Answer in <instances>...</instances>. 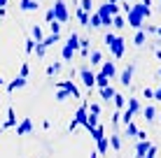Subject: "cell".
<instances>
[{"instance_id":"cell-46","label":"cell","mask_w":161,"mask_h":158,"mask_svg":"<svg viewBox=\"0 0 161 158\" xmlns=\"http://www.w3.org/2000/svg\"><path fill=\"white\" fill-rule=\"evenodd\" d=\"M145 158H157V146H154V144L147 149V156H145Z\"/></svg>"},{"instance_id":"cell-15","label":"cell","mask_w":161,"mask_h":158,"mask_svg":"<svg viewBox=\"0 0 161 158\" xmlns=\"http://www.w3.org/2000/svg\"><path fill=\"white\" fill-rule=\"evenodd\" d=\"M142 119H145L147 123H152L154 119H159V114H157V110H154L152 105H147V107H142Z\"/></svg>"},{"instance_id":"cell-5","label":"cell","mask_w":161,"mask_h":158,"mask_svg":"<svg viewBox=\"0 0 161 158\" xmlns=\"http://www.w3.org/2000/svg\"><path fill=\"white\" fill-rule=\"evenodd\" d=\"M56 89H65V91L70 93V98H77V100L82 98L80 89H77V86H75V81H70V79H58V81H56Z\"/></svg>"},{"instance_id":"cell-23","label":"cell","mask_w":161,"mask_h":158,"mask_svg":"<svg viewBox=\"0 0 161 158\" xmlns=\"http://www.w3.org/2000/svg\"><path fill=\"white\" fill-rule=\"evenodd\" d=\"M96 146H98V154H108V151H110V140L108 137H103V140H98V142H96Z\"/></svg>"},{"instance_id":"cell-59","label":"cell","mask_w":161,"mask_h":158,"mask_svg":"<svg viewBox=\"0 0 161 158\" xmlns=\"http://www.w3.org/2000/svg\"><path fill=\"white\" fill-rule=\"evenodd\" d=\"M159 3H161V0H159Z\"/></svg>"},{"instance_id":"cell-55","label":"cell","mask_w":161,"mask_h":158,"mask_svg":"<svg viewBox=\"0 0 161 158\" xmlns=\"http://www.w3.org/2000/svg\"><path fill=\"white\" fill-rule=\"evenodd\" d=\"M157 35L161 37V26H157Z\"/></svg>"},{"instance_id":"cell-41","label":"cell","mask_w":161,"mask_h":158,"mask_svg":"<svg viewBox=\"0 0 161 158\" xmlns=\"http://www.w3.org/2000/svg\"><path fill=\"white\" fill-rule=\"evenodd\" d=\"M89 114L98 116V114H101V105H98V102H91V105H89Z\"/></svg>"},{"instance_id":"cell-29","label":"cell","mask_w":161,"mask_h":158,"mask_svg":"<svg viewBox=\"0 0 161 158\" xmlns=\"http://www.w3.org/2000/svg\"><path fill=\"white\" fill-rule=\"evenodd\" d=\"M89 26H91V28H101V26H103L101 14H98V12H91V21H89Z\"/></svg>"},{"instance_id":"cell-24","label":"cell","mask_w":161,"mask_h":158,"mask_svg":"<svg viewBox=\"0 0 161 158\" xmlns=\"http://www.w3.org/2000/svg\"><path fill=\"white\" fill-rule=\"evenodd\" d=\"M105 86H110V77H105L103 72L96 74V89H105Z\"/></svg>"},{"instance_id":"cell-44","label":"cell","mask_w":161,"mask_h":158,"mask_svg":"<svg viewBox=\"0 0 161 158\" xmlns=\"http://www.w3.org/2000/svg\"><path fill=\"white\" fill-rule=\"evenodd\" d=\"M49 30L52 33H61V23L58 21H52V23H49Z\"/></svg>"},{"instance_id":"cell-22","label":"cell","mask_w":161,"mask_h":158,"mask_svg":"<svg viewBox=\"0 0 161 158\" xmlns=\"http://www.w3.org/2000/svg\"><path fill=\"white\" fill-rule=\"evenodd\" d=\"M89 61H91V65H103V54L98 51V49H93V51L89 54Z\"/></svg>"},{"instance_id":"cell-12","label":"cell","mask_w":161,"mask_h":158,"mask_svg":"<svg viewBox=\"0 0 161 158\" xmlns=\"http://www.w3.org/2000/svg\"><path fill=\"white\" fill-rule=\"evenodd\" d=\"M9 128H16V112H14V107H7V121H5L3 130H9Z\"/></svg>"},{"instance_id":"cell-34","label":"cell","mask_w":161,"mask_h":158,"mask_svg":"<svg viewBox=\"0 0 161 158\" xmlns=\"http://www.w3.org/2000/svg\"><path fill=\"white\" fill-rule=\"evenodd\" d=\"M26 44H24V49H26V54H33V51H35V44H37V42L35 40H33V37H26Z\"/></svg>"},{"instance_id":"cell-4","label":"cell","mask_w":161,"mask_h":158,"mask_svg":"<svg viewBox=\"0 0 161 158\" xmlns=\"http://www.w3.org/2000/svg\"><path fill=\"white\" fill-rule=\"evenodd\" d=\"M52 9H54V19H56L58 23H65V21L70 19L68 16V7H65V0H56Z\"/></svg>"},{"instance_id":"cell-11","label":"cell","mask_w":161,"mask_h":158,"mask_svg":"<svg viewBox=\"0 0 161 158\" xmlns=\"http://www.w3.org/2000/svg\"><path fill=\"white\" fill-rule=\"evenodd\" d=\"M101 72L105 74V77L114 79V77H117V68H114V61H103V65H101Z\"/></svg>"},{"instance_id":"cell-52","label":"cell","mask_w":161,"mask_h":158,"mask_svg":"<svg viewBox=\"0 0 161 158\" xmlns=\"http://www.w3.org/2000/svg\"><path fill=\"white\" fill-rule=\"evenodd\" d=\"M0 86H7V81H5L3 77H0Z\"/></svg>"},{"instance_id":"cell-49","label":"cell","mask_w":161,"mask_h":158,"mask_svg":"<svg viewBox=\"0 0 161 158\" xmlns=\"http://www.w3.org/2000/svg\"><path fill=\"white\" fill-rule=\"evenodd\" d=\"M145 33H152V35H157V26H152V23H147V28Z\"/></svg>"},{"instance_id":"cell-3","label":"cell","mask_w":161,"mask_h":158,"mask_svg":"<svg viewBox=\"0 0 161 158\" xmlns=\"http://www.w3.org/2000/svg\"><path fill=\"white\" fill-rule=\"evenodd\" d=\"M129 26L136 28V30H142V26H145V16L140 14V9H138L136 5H133L131 12H129Z\"/></svg>"},{"instance_id":"cell-56","label":"cell","mask_w":161,"mask_h":158,"mask_svg":"<svg viewBox=\"0 0 161 158\" xmlns=\"http://www.w3.org/2000/svg\"><path fill=\"white\" fill-rule=\"evenodd\" d=\"M129 3H136V0H129Z\"/></svg>"},{"instance_id":"cell-13","label":"cell","mask_w":161,"mask_h":158,"mask_svg":"<svg viewBox=\"0 0 161 158\" xmlns=\"http://www.w3.org/2000/svg\"><path fill=\"white\" fill-rule=\"evenodd\" d=\"M149 146H152V142H149V140H145V142H138V144H136V158H145Z\"/></svg>"},{"instance_id":"cell-43","label":"cell","mask_w":161,"mask_h":158,"mask_svg":"<svg viewBox=\"0 0 161 158\" xmlns=\"http://www.w3.org/2000/svg\"><path fill=\"white\" fill-rule=\"evenodd\" d=\"M142 98H147V100H154V89H142Z\"/></svg>"},{"instance_id":"cell-7","label":"cell","mask_w":161,"mask_h":158,"mask_svg":"<svg viewBox=\"0 0 161 158\" xmlns=\"http://www.w3.org/2000/svg\"><path fill=\"white\" fill-rule=\"evenodd\" d=\"M98 14H101V21H103V26H112V19H114V14L110 12V3H103L101 7H98Z\"/></svg>"},{"instance_id":"cell-50","label":"cell","mask_w":161,"mask_h":158,"mask_svg":"<svg viewBox=\"0 0 161 158\" xmlns=\"http://www.w3.org/2000/svg\"><path fill=\"white\" fill-rule=\"evenodd\" d=\"M154 100L161 102V86H159V89H154Z\"/></svg>"},{"instance_id":"cell-26","label":"cell","mask_w":161,"mask_h":158,"mask_svg":"<svg viewBox=\"0 0 161 158\" xmlns=\"http://www.w3.org/2000/svg\"><path fill=\"white\" fill-rule=\"evenodd\" d=\"M84 128L89 130V133H91V130H96V128H98V116H93V114H89V119H86Z\"/></svg>"},{"instance_id":"cell-31","label":"cell","mask_w":161,"mask_h":158,"mask_svg":"<svg viewBox=\"0 0 161 158\" xmlns=\"http://www.w3.org/2000/svg\"><path fill=\"white\" fill-rule=\"evenodd\" d=\"M136 7L140 9V14L145 16V19H149V16H152V7H149V5H142V3H136Z\"/></svg>"},{"instance_id":"cell-20","label":"cell","mask_w":161,"mask_h":158,"mask_svg":"<svg viewBox=\"0 0 161 158\" xmlns=\"http://www.w3.org/2000/svg\"><path fill=\"white\" fill-rule=\"evenodd\" d=\"M126 102H129V100H126V98H124V95H121V93H117V95H114V98H112V105H114V107H117V110H119V112H124V110H126Z\"/></svg>"},{"instance_id":"cell-39","label":"cell","mask_w":161,"mask_h":158,"mask_svg":"<svg viewBox=\"0 0 161 158\" xmlns=\"http://www.w3.org/2000/svg\"><path fill=\"white\" fill-rule=\"evenodd\" d=\"M44 54H47V47H44L42 42H37V44H35V56L37 58H44Z\"/></svg>"},{"instance_id":"cell-38","label":"cell","mask_w":161,"mask_h":158,"mask_svg":"<svg viewBox=\"0 0 161 158\" xmlns=\"http://www.w3.org/2000/svg\"><path fill=\"white\" fill-rule=\"evenodd\" d=\"M126 135H129V137H136V135H138V126H136V123H126Z\"/></svg>"},{"instance_id":"cell-6","label":"cell","mask_w":161,"mask_h":158,"mask_svg":"<svg viewBox=\"0 0 161 158\" xmlns=\"http://www.w3.org/2000/svg\"><path fill=\"white\" fill-rule=\"evenodd\" d=\"M80 79H82V84H84L89 91L96 89V72H91L89 68H82L80 70Z\"/></svg>"},{"instance_id":"cell-1","label":"cell","mask_w":161,"mask_h":158,"mask_svg":"<svg viewBox=\"0 0 161 158\" xmlns=\"http://www.w3.org/2000/svg\"><path fill=\"white\" fill-rule=\"evenodd\" d=\"M103 42H105V47L112 51V56L114 58H121L124 56V49H126V40L121 35H114V33H108V35L103 37Z\"/></svg>"},{"instance_id":"cell-36","label":"cell","mask_w":161,"mask_h":158,"mask_svg":"<svg viewBox=\"0 0 161 158\" xmlns=\"http://www.w3.org/2000/svg\"><path fill=\"white\" fill-rule=\"evenodd\" d=\"M68 98H70V93H68L65 89H56V100H58V102H65Z\"/></svg>"},{"instance_id":"cell-2","label":"cell","mask_w":161,"mask_h":158,"mask_svg":"<svg viewBox=\"0 0 161 158\" xmlns=\"http://www.w3.org/2000/svg\"><path fill=\"white\" fill-rule=\"evenodd\" d=\"M86 119H89V105H86V102H82V107H80V110L75 112V119L70 121L68 130L73 133V130H75L77 126H84V123H86Z\"/></svg>"},{"instance_id":"cell-14","label":"cell","mask_w":161,"mask_h":158,"mask_svg":"<svg viewBox=\"0 0 161 158\" xmlns=\"http://www.w3.org/2000/svg\"><path fill=\"white\" fill-rule=\"evenodd\" d=\"M126 110L133 112V114H142V105L138 98H129V102H126Z\"/></svg>"},{"instance_id":"cell-27","label":"cell","mask_w":161,"mask_h":158,"mask_svg":"<svg viewBox=\"0 0 161 158\" xmlns=\"http://www.w3.org/2000/svg\"><path fill=\"white\" fill-rule=\"evenodd\" d=\"M31 37H33L35 42H42V40H44V33H42L40 26H33V28H31Z\"/></svg>"},{"instance_id":"cell-19","label":"cell","mask_w":161,"mask_h":158,"mask_svg":"<svg viewBox=\"0 0 161 158\" xmlns=\"http://www.w3.org/2000/svg\"><path fill=\"white\" fill-rule=\"evenodd\" d=\"M19 7H21V12H35L40 5H37V0H21Z\"/></svg>"},{"instance_id":"cell-54","label":"cell","mask_w":161,"mask_h":158,"mask_svg":"<svg viewBox=\"0 0 161 158\" xmlns=\"http://www.w3.org/2000/svg\"><path fill=\"white\" fill-rule=\"evenodd\" d=\"M154 54H157V58H161V49H157V51H154Z\"/></svg>"},{"instance_id":"cell-18","label":"cell","mask_w":161,"mask_h":158,"mask_svg":"<svg viewBox=\"0 0 161 158\" xmlns=\"http://www.w3.org/2000/svg\"><path fill=\"white\" fill-rule=\"evenodd\" d=\"M98 93H101V98H103L105 102H110L114 95H117V91H114L112 86H105V89H98Z\"/></svg>"},{"instance_id":"cell-17","label":"cell","mask_w":161,"mask_h":158,"mask_svg":"<svg viewBox=\"0 0 161 158\" xmlns=\"http://www.w3.org/2000/svg\"><path fill=\"white\" fill-rule=\"evenodd\" d=\"M56 42H61V33H49V35L42 40V44L49 49V47H54V44H56Z\"/></svg>"},{"instance_id":"cell-10","label":"cell","mask_w":161,"mask_h":158,"mask_svg":"<svg viewBox=\"0 0 161 158\" xmlns=\"http://www.w3.org/2000/svg\"><path fill=\"white\" fill-rule=\"evenodd\" d=\"M133 70H136V65H129V68H124L121 70V74H119V81H121V86H131V81H133Z\"/></svg>"},{"instance_id":"cell-48","label":"cell","mask_w":161,"mask_h":158,"mask_svg":"<svg viewBox=\"0 0 161 158\" xmlns=\"http://www.w3.org/2000/svg\"><path fill=\"white\" fill-rule=\"evenodd\" d=\"M119 5H121V9H124L126 14H129V12H131V7H133V5H129V0H121Z\"/></svg>"},{"instance_id":"cell-51","label":"cell","mask_w":161,"mask_h":158,"mask_svg":"<svg viewBox=\"0 0 161 158\" xmlns=\"http://www.w3.org/2000/svg\"><path fill=\"white\" fill-rule=\"evenodd\" d=\"M140 3H142V5H152V0H140Z\"/></svg>"},{"instance_id":"cell-16","label":"cell","mask_w":161,"mask_h":158,"mask_svg":"<svg viewBox=\"0 0 161 158\" xmlns=\"http://www.w3.org/2000/svg\"><path fill=\"white\" fill-rule=\"evenodd\" d=\"M65 47H70L73 51H80V35H77V33H70L68 40H65Z\"/></svg>"},{"instance_id":"cell-28","label":"cell","mask_w":161,"mask_h":158,"mask_svg":"<svg viewBox=\"0 0 161 158\" xmlns=\"http://www.w3.org/2000/svg\"><path fill=\"white\" fill-rule=\"evenodd\" d=\"M108 140H110V146H112L114 151H121V137H119L117 133H114V135H110Z\"/></svg>"},{"instance_id":"cell-47","label":"cell","mask_w":161,"mask_h":158,"mask_svg":"<svg viewBox=\"0 0 161 158\" xmlns=\"http://www.w3.org/2000/svg\"><path fill=\"white\" fill-rule=\"evenodd\" d=\"M136 140H138V142H145V140H147V133H145V130H138Z\"/></svg>"},{"instance_id":"cell-8","label":"cell","mask_w":161,"mask_h":158,"mask_svg":"<svg viewBox=\"0 0 161 158\" xmlns=\"http://www.w3.org/2000/svg\"><path fill=\"white\" fill-rule=\"evenodd\" d=\"M31 130H33V121H31L28 116L21 119V121L16 123V135H19V137H24V135H31Z\"/></svg>"},{"instance_id":"cell-57","label":"cell","mask_w":161,"mask_h":158,"mask_svg":"<svg viewBox=\"0 0 161 158\" xmlns=\"http://www.w3.org/2000/svg\"><path fill=\"white\" fill-rule=\"evenodd\" d=\"M159 121H161V114H159Z\"/></svg>"},{"instance_id":"cell-45","label":"cell","mask_w":161,"mask_h":158,"mask_svg":"<svg viewBox=\"0 0 161 158\" xmlns=\"http://www.w3.org/2000/svg\"><path fill=\"white\" fill-rule=\"evenodd\" d=\"M44 21H47V23H52V21H56V19H54V9H47V14H44Z\"/></svg>"},{"instance_id":"cell-58","label":"cell","mask_w":161,"mask_h":158,"mask_svg":"<svg viewBox=\"0 0 161 158\" xmlns=\"http://www.w3.org/2000/svg\"><path fill=\"white\" fill-rule=\"evenodd\" d=\"M0 135H3V130H0Z\"/></svg>"},{"instance_id":"cell-32","label":"cell","mask_w":161,"mask_h":158,"mask_svg":"<svg viewBox=\"0 0 161 158\" xmlns=\"http://www.w3.org/2000/svg\"><path fill=\"white\" fill-rule=\"evenodd\" d=\"M91 137H93V142L103 140V137H105V128H103V126H98L96 130H91Z\"/></svg>"},{"instance_id":"cell-9","label":"cell","mask_w":161,"mask_h":158,"mask_svg":"<svg viewBox=\"0 0 161 158\" xmlns=\"http://www.w3.org/2000/svg\"><path fill=\"white\" fill-rule=\"evenodd\" d=\"M26 84H28V79H26V77H19V74H16L12 81H7V93H14V91L24 89Z\"/></svg>"},{"instance_id":"cell-35","label":"cell","mask_w":161,"mask_h":158,"mask_svg":"<svg viewBox=\"0 0 161 158\" xmlns=\"http://www.w3.org/2000/svg\"><path fill=\"white\" fill-rule=\"evenodd\" d=\"M61 56H63V61H73L75 51H73L70 47H65V44H63V51H61Z\"/></svg>"},{"instance_id":"cell-37","label":"cell","mask_w":161,"mask_h":158,"mask_svg":"<svg viewBox=\"0 0 161 158\" xmlns=\"http://www.w3.org/2000/svg\"><path fill=\"white\" fill-rule=\"evenodd\" d=\"M133 116H136V114H133V112L124 110V112H121V123H124V126H126V123H131V121H133Z\"/></svg>"},{"instance_id":"cell-30","label":"cell","mask_w":161,"mask_h":158,"mask_svg":"<svg viewBox=\"0 0 161 158\" xmlns=\"http://www.w3.org/2000/svg\"><path fill=\"white\" fill-rule=\"evenodd\" d=\"M61 68H63V63H52V65L47 68V77H54V74H58Z\"/></svg>"},{"instance_id":"cell-42","label":"cell","mask_w":161,"mask_h":158,"mask_svg":"<svg viewBox=\"0 0 161 158\" xmlns=\"http://www.w3.org/2000/svg\"><path fill=\"white\" fill-rule=\"evenodd\" d=\"M91 0H80V9H84V12H89V14H91Z\"/></svg>"},{"instance_id":"cell-25","label":"cell","mask_w":161,"mask_h":158,"mask_svg":"<svg viewBox=\"0 0 161 158\" xmlns=\"http://www.w3.org/2000/svg\"><path fill=\"white\" fill-rule=\"evenodd\" d=\"M77 21H80L82 26H89V21H91V14L84 12V9H77Z\"/></svg>"},{"instance_id":"cell-53","label":"cell","mask_w":161,"mask_h":158,"mask_svg":"<svg viewBox=\"0 0 161 158\" xmlns=\"http://www.w3.org/2000/svg\"><path fill=\"white\" fill-rule=\"evenodd\" d=\"M96 154H98V151H91V156H89V158H98Z\"/></svg>"},{"instance_id":"cell-21","label":"cell","mask_w":161,"mask_h":158,"mask_svg":"<svg viewBox=\"0 0 161 158\" xmlns=\"http://www.w3.org/2000/svg\"><path fill=\"white\" fill-rule=\"evenodd\" d=\"M147 42V33L145 30H136V37H133V44L136 47H142Z\"/></svg>"},{"instance_id":"cell-33","label":"cell","mask_w":161,"mask_h":158,"mask_svg":"<svg viewBox=\"0 0 161 158\" xmlns=\"http://www.w3.org/2000/svg\"><path fill=\"white\" fill-rule=\"evenodd\" d=\"M112 26H114V28H117V30H121V28H124V26H126V19H124V16H121V14H117V16H114V19H112Z\"/></svg>"},{"instance_id":"cell-40","label":"cell","mask_w":161,"mask_h":158,"mask_svg":"<svg viewBox=\"0 0 161 158\" xmlns=\"http://www.w3.org/2000/svg\"><path fill=\"white\" fill-rule=\"evenodd\" d=\"M28 74H31V65H28V63H21V68H19V77H26V79H28Z\"/></svg>"}]
</instances>
